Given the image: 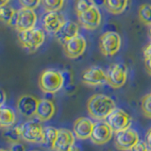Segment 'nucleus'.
<instances>
[{
    "label": "nucleus",
    "mask_w": 151,
    "mask_h": 151,
    "mask_svg": "<svg viewBox=\"0 0 151 151\" xmlns=\"http://www.w3.org/2000/svg\"><path fill=\"white\" fill-rule=\"evenodd\" d=\"M116 108L114 100L103 93L93 94L87 102V111L92 118L97 121L106 120Z\"/></svg>",
    "instance_id": "f257e3e1"
},
{
    "label": "nucleus",
    "mask_w": 151,
    "mask_h": 151,
    "mask_svg": "<svg viewBox=\"0 0 151 151\" xmlns=\"http://www.w3.org/2000/svg\"><path fill=\"white\" fill-rule=\"evenodd\" d=\"M38 83L44 93H56L63 89L65 83V78L59 70L45 69L40 74Z\"/></svg>",
    "instance_id": "f03ea898"
},
{
    "label": "nucleus",
    "mask_w": 151,
    "mask_h": 151,
    "mask_svg": "<svg viewBox=\"0 0 151 151\" xmlns=\"http://www.w3.org/2000/svg\"><path fill=\"white\" fill-rule=\"evenodd\" d=\"M17 37L23 48L30 53H34L45 42V32L44 28L33 27L31 29L18 32Z\"/></svg>",
    "instance_id": "7ed1b4c3"
},
{
    "label": "nucleus",
    "mask_w": 151,
    "mask_h": 151,
    "mask_svg": "<svg viewBox=\"0 0 151 151\" xmlns=\"http://www.w3.org/2000/svg\"><path fill=\"white\" fill-rule=\"evenodd\" d=\"M122 40L120 35L115 31H106L99 37V50L104 56H114L121 48Z\"/></svg>",
    "instance_id": "20e7f679"
},
{
    "label": "nucleus",
    "mask_w": 151,
    "mask_h": 151,
    "mask_svg": "<svg viewBox=\"0 0 151 151\" xmlns=\"http://www.w3.org/2000/svg\"><path fill=\"white\" fill-rule=\"evenodd\" d=\"M44 129L41 123L29 120L26 121L20 125L22 139L28 143L32 144H42V136H44Z\"/></svg>",
    "instance_id": "39448f33"
},
{
    "label": "nucleus",
    "mask_w": 151,
    "mask_h": 151,
    "mask_svg": "<svg viewBox=\"0 0 151 151\" xmlns=\"http://www.w3.org/2000/svg\"><path fill=\"white\" fill-rule=\"evenodd\" d=\"M36 23L37 15L34 9L21 8L16 12V16L12 27L17 30V32H20L35 27Z\"/></svg>",
    "instance_id": "423d86ee"
},
{
    "label": "nucleus",
    "mask_w": 151,
    "mask_h": 151,
    "mask_svg": "<svg viewBox=\"0 0 151 151\" xmlns=\"http://www.w3.org/2000/svg\"><path fill=\"white\" fill-rule=\"evenodd\" d=\"M139 142V134L136 130L126 129L119 132H115L114 144L121 151H129Z\"/></svg>",
    "instance_id": "0eeeda50"
},
{
    "label": "nucleus",
    "mask_w": 151,
    "mask_h": 151,
    "mask_svg": "<svg viewBox=\"0 0 151 151\" xmlns=\"http://www.w3.org/2000/svg\"><path fill=\"white\" fill-rule=\"evenodd\" d=\"M105 121L111 127L114 133L129 129L131 125V117L129 113L118 108H115L112 111V112L107 117Z\"/></svg>",
    "instance_id": "6e6552de"
},
{
    "label": "nucleus",
    "mask_w": 151,
    "mask_h": 151,
    "mask_svg": "<svg viewBox=\"0 0 151 151\" xmlns=\"http://www.w3.org/2000/svg\"><path fill=\"white\" fill-rule=\"evenodd\" d=\"M108 84L114 89H119L125 85L127 78V69L123 63H113L107 70Z\"/></svg>",
    "instance_id": "1a4fd4ad"
},
{
    "label": "nucleus",
    "mask_w": 151,
    "mask_h": 151,
    "mask_svg": "<svg viewBox=\"0 0 151 151\" xmlns=\"http://www.w3.org/2000/svg\"><path fill=\"white\" fill-rule=\"evenodd\" d=\"M78 22L83 28L87 30H94L100 26L101 13L97 6H93L87 11L77 14Z\"/></svg>",
    "instance_id": "9d476101"
},
{
    "label": "nucleus",
    "mask_w": 151,
    "mask_h": 151,
    "mask_svg": "<svg viewBox=\"0 0 151 151\" xmlns=\"http://www.w3.org/2000/svg\"><path fill=\"white\" fill-rule=\"evenodd\" d=\"M113 130L109 124L104 120H99L94 123L93 129L91 135V141L97 145H102L110 142L112 138Z\"/></svg>",
    "instance_id": "9b49d317"
},
{
    "label": "nucleus",
    "mask_w": 151,
    "mask_h": 151,
    "mask_svg": "<svg viewBox=\"0 0 151 151\" xmlns=\"http://www.w3.org/2000/svg\"><path fill=\"white\" fill-rule=\"evenodd\" d=\"M81 80L84 84L89 86H99L108 83L107 72L101 67L93 66L83 71L81 75Z\"/></svg>",
    "instance_id": "f8f14e48"
},
{
    "label": "nucleus",
    "mask_w": 151,
    "mask_h": 151,
    "mask_svg": "<svg viewBox=\"0 0 151 151\" xmlns=\"http://www.w3.org/2000/svg\"><path fill=\"white\" fill-rule=\"evenodd\" d=\"M87 42L83 35L78 34L73 37L72 39L67 41L63 45L65 55L70 59H78V57L83 55L86 50Z\"/></svg>",
    "instance_id": "ddd939ff"
},
{
    "label": "nucleus",
    "mask_w": 151,
    "mask_h": 151,
    "mask_svg": "<svg viewBox=\"0 0 151 151\" xmlns=\"http://www.w3.org/2000/svg\"><path fill=\"white\" fill-rule=\"evenodd\" d=\"M39 99L30 94H24L17 99L16 108L21 115L27 118H31L36 115V111Z\"/></svg>",
    "instance_id": "4468645a"
},
{
    "label": "nucleus",
    "mask_w": 151,
    "mask_h": 151,
    "mask_svg": "<svg viewBox=\"0 0 151 151\" xmlns=\"http://www.w3.org/2000/svg\"><path fill=\"white\" fill-rule=\"evenodd\" d=\"M64 22V16L59 12H47L42 17V28L51 34H55Z\"/></svg>",
    "instance_id": "2eb2a0df"
},
{
    "label": "nucleus",
    "mask_w": 151,
    "mask_h": 151,
    "mask_svg": "<svg viewBox=\"0 0 151 151\" xmlns=\"http://www.w3.org/2000/svg\"><path fill=\"white\" fill-rule=\"evenodd\" d=\"M79 27L78 24H76L73 21L65 20V22L63 24L59 30L57 31L54 36L55 39L58 41L61 45H63L67 41L72 39L73 37L78 34Z\"/></svg>",
    "instance_id": "dca6fc26"
},
{
    "label": "nucleus",
    "mask_w": 151,
    "mask_h": 151,
    "mask_svg": "<svg viewBox=\"0 0 151 151\" xmlns=\"http://www.w3.org/2000/svg\"><path fill=\"white\" fill-rule=\"evenodd\" d=\"M94 123L87 117H79L74 123V133L76 138L79 140H86L91 138Z\"/></svg>",
    "instance_id": "f3484780"
},
{
    "label": "nucleus",
    "mask_w": 151,
    "mask_h": 151,
    "mask_svg": "<svg viewBox=\"0 0 151 151\" xmlns=\"http://www.w3.org/2000/svg\"><path fill=\"white\" fill-rule=\"evenodd\" d=\"M75 133L69 129H60L54 145V151H67L75 145Z\"/></svg>",
    "instance_id": "a211bd4d"
},
{
    "label": "nucleus",
    "mask_w": 151,
    "mask_h": 151,
    "mask_svg": "<svg viewBox=\"0 0 151 151\" xmlns=\"http://www.w3.org/2000/svg\"><path fill=\"white\" fill-rule=\"evenodd\" d=\"M55 114V105L49 99L42 98L39 99L38 103L37 111H36V117L42 122H45L50 120Z\"/></svg>",
    "instance_id": "6ab92c4d"
},
{
    "label": "nucleus",
    "mask_w": 151,
    "mask_h": 151,
    "mask_svg": "<svg viewBox=\"0 0 151 151\" xmlns=\"http://www.w3.org/2000/svg\"><path fill=\"white\" fill-rule=\"evenodd\" d=\"M16 122L15 112L12 108L8 106H2L0 109V126L3 129L12 127Z\"/></svg>",
    "instance_id": "aec40b11"
},
{
    "label": "nucleus",
    "mask_w": 151,
    "mask_h": 151,
    "mask_svg": "<svg viewBox=\"0 0 151 151\" xmlns=\"http://www.w3.org/2000/svg\"><path fill=\"white\" fill-rule=\"evenodd\" d=\"M58 132L59 129H55L53 127H45L44 129V136H42V145L46 148L53 150L57 136H58Z\"/></svg>",
    "instance_id": "412c9836"
},
{
    "label": "nucleus",
    "mask_w": 151,
    "mask_h": 151,
    "mask_svg": "<svg viewBox=\"0 0 151 151\" xmlns=\"http://www.w3.org/2000/svg\"><path fill=\"white\" fill-rule=\"evenodd\" d=\"M129 0H105L104 6L109 12L112 14H121L125 12Z\"/></svg>",
    "instance_id": "4be33fe9"
},
{
    "label": "nucleus",
    "mask_w": 151,
    "mask_h": 151,
    "mask_svg": "<svg viewBox=\"0 0 151 151\" xmlns=\"http://www.w3.org/2000/svg\"><path fill=\"white\" fill-rule=\"evenodd\" d=\"M16 12L12 7L9 6V5H5V6L0 7V18L1 21L5 23L8 26H13L14 19L16 16Z\"/></svg>",
    "instance_id": "5701e85b"
},
{
    "label": "nucleus",
    "mask_w": 151,
    "mask_h": 151,
    "mask_svg": "<svg viewBox=\"0 0 151 151\" xmlns=\"http://www.w3.org/2000/svg\"><path fill=\"white\" fill-rule=\"evenodd\" d=\"M4 137H5V139L8 142H9L11 144L19 143L20 140L22 139L20 126H18V127L12 126V127H7V129L4 131Z\"/></svg>",
    "instance_id": "b1692460"
},
{
    "label": "nucleus",
    "mask_w": 151,
    "mask_h": 151,
    "mask_svg": "<svg viewBox=\"0 0 151 151\" xmlns=\"http://www.w3.org/2000/svg\"><path fill=\"white\" fill-rule=\"evenodd\" d=\"M138 16L142 23H144L145 26L151 27V5H141L138 9Z\"/></svg>",
    "instance_id": "393cba45"
},
{
    "label": "nucleus",
    "mask_w": 151,
    "mask_h": 151,
    "mask_svg": "<svg viewBox=\"0 0 151 151\" xmlns=\"http://www.w3.org/2000/svg\"><path fill=\"white\" fill-rule=\"evenodd\" d=\"M46 12H60L63 7L64 0H42Z\"/></svg>",
    "instance_id": "a878e982"
},
{
    "label": "nucleus",
    "mask_w": 151,
    "mask_h": 151,
    "mask_svg": "<svg viewBox=\"0 0 151 151\" xmlns=\"http://www.w3.org/2000/svg\"><path fill=\"white\" fill-rule=\"evenodd\" d=\"M93 0H76L75 2V11L77 14L81 13L85 11H87L90 8L94 6Z\"/></svg>",
    "instance_id": "bb28decb"
},
{
    "label": "nucleus",
    "mask_w": 151,
    "mask_h": 151,
    "mask_svg": "<svg viewBox=\"0 0 151 151\" xmlns=\"http://www.w3.org/2000/svg\"><path fill=\"white\" fill-rule=\"evenodd\" d=\"M141 108L145 117L151 118V93L146 94L142 99Z\"/></svg>",
    "instance_id": "cd10ccee"
},
{
    "label": "nucleus",
    "mask_w": 151,
    "mask_h": 151,
    "mask_svg": "<svg viewBox=\"0 0 151 151\" xmlns=\"http://www.w3.org/2000/svg\"><path fill=\"white\" fill-rule=\"evenodd\" d=\"M41 1L42 0H19V3H20L22 8L35 9L39 7Z\"/></svg>",
    "instance_id": "c85d7f7f"
},
{
    "label": "nucleus",
    "mask_w": 151,
    "mask_h": 151,
    "mask_svg": "<svg viewBox=\"0 0 151 151\" xmlns=\"http://www.w3.org/2000/svg\"><path fill=\"white\" fill-rule=\"evenodd\" d=\"M148 149L149 148H148V146H147V145H146L145 142L139 140L138 143H137L129 151H147Z\"/></svg>",
    "instance_id": "c756f323"
},
{
    "label": "nucleus",
    "mask_w": 151,
    "mask_h": 151,
    "mask_svg": "<svg viewBox=\"0 0 151 151\" xmlns=\"http://www.w3.org/2000/svg\"><path fill=\"white\" fill-rule=\"evenodd\" d=\"M8 151H26V147H25V145L19 142V143L12 144L11 147H9Z\"/></svg>",
    "instance_id": "7c9ffc66"
},
{
    "label": "nucleus",
    "mask_w": 151,
    "mask_h": 151,
    "mask_svg": "<svg viewBox=\"0 0 151 151\" xmlns=\"http://www.w3.org/2000/svg\"><path fill=\"white\" fill-rule=\"evenodd\" d=\"M145 58V69L147 71V73L151 76V54L148 56L144 57Z\"/></svg>",
    "instance_id": "2f4dec72"
},
{
    "label": "nucleus",
    "mask_w": 151,
    "mask_h": 151,
    "mask_svg": "<svg viewBox=\"0 0 151 151\" xmlns=\"http://www.w3.org/2000/svg\"><path fill=\"white\" fill-rule=\"evenodd\" d=\"M145 143L147 145L148 148L151 150V129L147 131V133L145 135Z\"/></svg>",
    "instance_id": "473e14b6"
},
{
    "label": "nucleus",
    "mask_w": 151,
    "mask_h": 151,
    "mask_svg": "<svg viewBox=\"0 0 151 151\" xmlns=\"http://www.w3.org/2000/svg\"><path fill=\"white\" fill-rule=\"evenodd\" d=\"M150 54H151V42L144 48V57L148 56Z\"/></svg>",
    "instance_id": "72a5a7b5"
},
{
    "label": "nucleus",
    "mask_w": 151,
    "mask_h": 151,
    "mask_svg": "<svg viewBox=\"0 0 151 151\" xmlns=\"http://www.w3.org/2000/svg\"><path fill=\"white\" fill-rule=\"evenodd\" d=\"M5 101H6V93L4 92V90H1V103H0V106H4Z\"/></svg>",
    "instance_id": "f704fd0d"
},
{
    "label": "nucleus",
    "mask_w": 151,
    "mask_h": 151,
    "mask_svg": "<svg viewBox=\"0 0 151 151\" xmlns=\"http://www.w3.org/2000/svg\"><path fill=\"white\" fill-rule=\"evenodd\" d=\"M96 6H100V5L105 4V0H93Z\"/></svg>",
    "instance_id": "c9c22d12"
},
{
    "label": "nucleus",
    "mask_w": 151,
    "mask_h": 151,
    "mask_svg": "<svg viewBox=\"0 0 151 151\" xmlns=\"http://www.w3.org/2000/svg\"><path fill=\"white\" fill-rule=\"evenodd\" d=\"M67 151H80V149H79V147H78V146L77 145H73L72 146V147H71V148H69Z\"/></svg>",
    "instance_id": "e433bc0d"
},
{
    "label": "nucleus",
    "mask_w": 151,
    "mask_h": 151,
    "mask_svg": "<svg viewBox=\"0 0 151 151\" xmlns=\"http://www.w3.org/2000/svg\"><path fill=\"white\" fill-rule=\"evenodd\" d=\"M9 1H11V0H0V7L5 6V5H8Z\"/></svg>",
    "instance_id": "4c0bfd02"
},
{
    "label": "nucleus",
    "mask_w": 151,
    "mask_h": 151,
    "mask_svg": "<svg viewBox=\"0 0 151 151\" xmlns=\"http://www.w3.org/2000/svg\"><path fill=\"white\" fill-rule=\"evenodd\" d=\"M149 33H150V37H151V27H150V30H149Z\"/></svg>",
    "instance_id": "58836bf2"
},
{
    "label": "nucleus",
    "mask_w": 151,
    "mask_h": 151,
    "mask_svg": "<svg viewBox=\"0 0 151 151\" xmlns=\"http://www.w3.org/2000/svg\"><path fill=\"white\" fill-rule=\"evenodd\" d=\"M0 151H7V150H5V149H1V150H0Z\"/></svg>",
    "instance_id": "ea45409f"
},
{
    "label": "nucleus",
    "mask_w": 151,
    "mask_h": 151,
    "mask_svg": "<svg viewBox=\"0 0 151 151\" xmlns=\"http://www.w3.org/2000/svg\"><path fill=\"white\" fill-rule=\"evenodd\" d=\"M32 151H38V150H32Z\"/></svg>",
    "instance_id": "a19ab883"
},
{
    "label": "nucleus",
    "mask_w": 151,
    "mask_h": 151,
    "mask_svg": "<svg viewBox=\"0 0 151 151\" xmlns=\"http://www.w3.org/2000/svg\"><path fill=\"white\" fill-rule=\"evenodd\" d=\"M147 151H151V150H150V149H148V150H147Z\"/></svg>",
    "instance_id": "79ce46f5"
}]
</instances>
